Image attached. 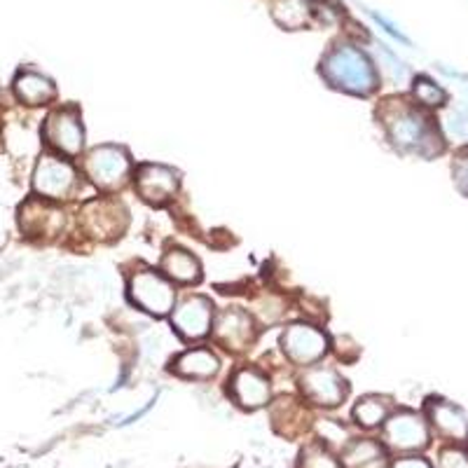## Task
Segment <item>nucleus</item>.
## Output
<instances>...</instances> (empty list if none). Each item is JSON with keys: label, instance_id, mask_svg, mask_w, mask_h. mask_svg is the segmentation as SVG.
<instances>
[{"label": "nucleus", "instance_id": "f257e3e1", "mask_svg": "<svg viewBox=\"0 0 468 468\" xmlns=\"http://www.w3.org/2000/svg\"><path fill=\"white\" fill-rule=\"evenodd\" d=\"M379 117H382L391 144L399 145L400 150L424 154V157H431V154H438L442 150V139L436 124L420 108L388 99L379 108Z\"/></svg>", "mask_w": 468, "mask_h": 468}, {"label": "nucleus", "instance_id": "f03ea898", "mask_svg": "<svg viewBox=\"0 0 468 468\" xmlns=\"http://www.w3.org/2000/svg\"><path fill=\"white\" fill-rule=\"evenodd\" d=\"M321 75L337 90L358 96L373 94L379 82L370 58L349 45H337L325 54L321 61Z\"/></svg>", "mask_w": 468, "mask_h": 468}, {"label": "nucleus", "instance_id": "7ed1b4c3", "mask_svg": "<svg viewBox=\"0 0 468 468\" xmlns=\"http://www.w3.org/2000/svg\"><path fill=\"white\" fill-rule=\"evenodd\" d=\"M85 171L94 186L101 190H120L127 183L132 162L124 148L117 145H99L91 150L85 160Z\"/></svg>", "mask_w": 468, "mask_h": 468}, {"label": "nucleus", "instance_id": "20e7f679", "mask_svg": "<svg viewBox=\"0 0 468 468\" xmlns=\"http://www.w3.org/2000/svg\"><path fill=\"white\" fill-rule=\"evenodd\" d=\"M129 295L141 309L154 316H165L174 309V286L157 271H136L129 279Z\"/></svg>", "mask_w": 468, "mask_h": 468}, {"label": "nucleus", "instance_id": "39448f33", "mask_svg": "<svg viewBox=\"0 0 468 468\" xmlns=\"http://www.w3.org/2000/svg\"><path fill=\"white\" fill-rule=\"evenodd\" d=\"M129 223V213L117 199H94L82 208V225L99 241L117 239Z\"/></svg>", "mask_w": 468, "mask_h": 468}, {"label": "nucleus", "instance_id": "423d86ee", "mask_svg": "<svg viewBox=\"0 0 468 468\" xmlns=\"http://www.w3.org/2000/svg\"><path fill=\"white\" fill-rule=\"evenodd\" d=\"M45 141L52 145L54 150L64 154H78L85 144V132H82L80 122V111L73 106L58 108V111L49 112V117L45 120Z\"/></svg>", "mask_w": 468, "mask_h": 468}, {"label": "nucleus", "instance_id": "0eeeda50", "mask_svg": "<svg viewBox=\"0 0 468 468\" xmlns=\"http://www.w3.org/2000/svg\"><path fill=\"white\" fill-rule=\"evenodd\" d=\"M384 442L394 452H420L429 445V426L417 412H399L384 421Z\"/></svg>", "mask_w": 468, "mask_h": 468}, {"label": "nucleus", "instance_id": "6e6552de", "mask_svg": "<svg viewBox=\"0 0 468 468\" xmlns=\"http://www.w3.org/2000/svg\"><path fill=\"white\" fill-rule=\"evenodd\" d=\"M300 391L309 403L321 405V408H335L346 399V382L333 367H309L300 378Z\"/></svg>", "mask_w": 468, "mask_h": 468}, {"label": "nucleus", "instance_id": "1a4fd4ad", "mask_svg": "<svg viewBox=\"0 0 468 468\" xmlns=\"http://www.w3.org/2000/svg\"><path fill=\"white\" fill-rule=\"evenodd\" d=\"M78 186L75 169L66 160H58L52 154L40 157L33 174V187L45 199H66Z\"/></svg>", "mask_w": 468, "mask_h": 468}, {"label": "nucleus", "instance_id": "9d476101", "mask_svg": "<svg viewBox=\"0 0 468 468\" xmlns=\"http://www.w3.org/2000/svg\"><path fill=\"white\" fill-rule=\"evenodd\" d=\"M282 346L286 356L298 366H312L328 351V337L319 328L307 324L288 325L282 337Z\"/></svg>", "mask_w": 468, "mask_h": 468}, {"label": "nucleus", "instance_id": "9b49d317", "mask_svg": "<svg viewBox=\"0 0 468 468\" xmlns=\"http://www.w3.org/2000/svg\"><path fill=\"white\" fill-rule=\"evenodd\" d=\"M213 335L218 340V345H223L228 351H244L246 346H250L253 335H256V328H253V321L246 312L237 307L223 309L213 325Z\"/></svg>", "mask_w": 468, "mask_h": 468}, {"label": "nucleus", "instance_id": "f8f14e48", "mask_svg": "<svg viewBox=\"0 0 468 468\" xmlns=\"http://www.w3.org/2000/svg\"><path fill=\"white\" fill-rule=\"evenodd\" d=\"M213 319V304L211 300L202 298V295H192V298L183 300L174 312V325L186 340H199V337L208 335Z\"/></svg>", "mask_w": 468, "mask_h": 468}, {"label": "nucleus", "instance_id": "ddd939ff", "mask_svg": "<svg viewBox=\"0 0 468 468\" xmlns=\"http://www.w3.org/2000/svg\"><path fill=\"white\" fill-rule=\"evenodd\" d=\"M136 190L150 204H165L178 190V174L165 165H144L136 171Z\"/></svg>", "mask_w": 468, "mask_h": 468}, {"label": "nucleus", "instance_id": "4468645a", "mask_svg": "<svg viewBox=\"0 0 468 468\" xmlns=\"http://www.w3.org/2000/svg\"><path fill=\"white\" fill-rule=\"evenodd\" d=\"M229 391H232V399L241 405V408L256 410L262 405L270 403L271 388L270 379L256 370V367H241L237 370L229 384Z\"/></svg>", "mask_w": 468, "mask_h": 468}, {"label": "nucleus", "instance_id": "2eb2a0df", "mask_svg": "<svg viewBox=\"0 0 468 468\" xmlns=\"http://www.w3.org/2000/svg\"><path fill=\"white\" fill-rule=\"evenodd\" d=\"M22 228L28 234H54L64 228V213L48 207L45 202H28L22 208Z\"/></svg>", "mask_w": 468, "mask_h": 468}, {"label": "nucleus", "instance_id": "dca6fc26", "mask_svg": "<svg viewBox=\"0 0 468 468\" xmlns=\"http://www.w3.org/2000/svg\"><path fill=\"white\" fill-rule=\"evenodd\" d=\"M15 91L16 99L27 103V106H45L57 96L52 80H48L40 73H33V70H24V73L16 75Z\"/></svg>", "mask_w": 468, "mask_h": 468}, {"label": "nucleus", "instance_id": "f3484780", "mask_svg": "<svg viewBox=\"0 0 468 468\" xmlns=\"http://www.w3.org/2000/svg\"><path fill=\"white\" fill-rule=\"evenodd\" d=\"M429 417H431L433 426H436L441 436L450 438V441H463V438H468L466 415L459 408H454V405L445 403V400L431 403Z\"/></svg>", "mask_w": 468, "mask_h": 468}, {"label": "nucleus", "instance_id": "a211bd4d", "mask_svg": "<svg viewBox=\"0 0 468 468\" xmlns=\"http://www.w3.org/2000/svg\"><path fill=\"white\" fill-rule=\"evenodd\" d=\"M174 373L183 375V378L195 379H208L218 373L220 361L218 356L208 349H190L174 361Z\"/></svg>", "mask_w": 468, "mask_h": 468}, {"label": "nucleus", "instance_id": "6ab92c4d", "mask_svg": "<svg viewBox=\"0 0 468 468\" xmlns=\"http://www.w3.org/2000/svg\"><path fill=\"white\" fill-rule=\"evenodd\" d=\"M162 270L169 279L178 283H197L202 279V265L192 253L183 249L166 250L162 258Z\"/></svg>", "mask_w": 468, "mask_h": 468}, {"label": "nucleus", "instance_id": "aec40b11", "mask_svg": "<svg viewBox=\"0 0 468 468\" xmlns=\"http://www.w3.org/2000/svg\"><path fill=\"white\" fill-rule=\"evenodd\" d=\"M346 468H384V450L375 441L351 442L342 454Z\"/></svg>", "mask_w": 468, "mask_h": 468}, {"label": "nucleus", "instance_id": "412c9836", "mask_svg": "<svg viewBox=\"0 0 468 468\" xmlns=\"http://www.w3.org/2000/svg\"><path fill=\"white\" fill-rule=\"evenodd\" d=\"M388 405L387 399L382 396H366V399L358 400V405L354 408V420L363 426V429H375V426L384 424L388 417Z\"/></svg>", "mask_w": 468, "mask_h": 468}, {"label": "nucleus", "instance_id": "4be33fe9", "mask_svg": "<svg viewBox=\"0 0 468 468\" xmlns=\"http://www.w3.org/2000/svg\"><path fill=\"white\" fill-rule=\"evenodd\" d=\"M274 16L283 27L298 28L307 22V7L300 5L298 0H282V3L274 5Z\"/></svg>", "mask_w": 468, "mask_h": 468}, {"label": "nucleus", "instance_id": "5701e85b", "mask_svg": "<svg viewBox=\"0 0 468 468\" xmlns=\"http://www.w3.org/2000/svg\"><path fill=\"white\" fill-rule=\"evenodd\" d=\"M298 468H340V462L324 445H307L300 454Z\"/></svg>", "mask_w": 468, "mask_h": 468}, {"label": "nucleus", "instance_id": "b1692460", "mask_svg": "<svg viewBox=\"0 0 468 468\" xmlns=\"http://www.w3.org/2000/svg\"><path fill=\"white\" fill-rule=\"evenodd\" d=\"M415 99L421 103V106L438 108L445 103L447 94L429 78H417L415 80Z\"/></svg>", "mask_w": 468, "mask_h": 468}, {"label": "nucleus", "instance_id": "393cba45", "mask_svg": "<svg viewBox=\"0 0 468 468\" xmlns=\"http://www.w3.org/2000/svg\"><path fill=\"white\" fill-rule=\"evenodd\" d=\"M441 468H468V452L459 447H447L441 452Z\"/></svg>", "mask_w": 468, "mask_h": 468}, {"label": "nucleus", "instance_id": "a878e982", "mask_svg": "<svg viewBox=\"0 0 468 468\" xmlns=\"http://www.w3.org/2000/svg\"><path fill=\"white\" fill-rule=\"evenodd\" d=\"M454 178H457L459 190L468 195V148L462 150L454 160Z\"/></svg>", "mask_w": 468, "mask_h": 468}, {"label": "nucleus", "instance_id": "bb28decb", "mask_svg": "<svg viewBox=\"0 0 468 468\" xmlns=\"http://www.w3.org/2000/svg\"><path fill=\"white\" fill-rule=\"evenodd\" d=\"M391 468H433V466L421 457H405V459H399Z\"/></svg>", "mask_w": 468, "mask_h": 468}]
</instances>
